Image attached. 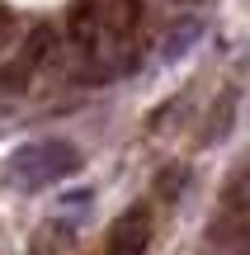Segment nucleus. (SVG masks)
Here are the masks:
<instances>
[{
  "mask_svg": "<svg viewBox=\"0 0 250 255\" xmlns=\"http://www.w3.org/2000/svg\"><path fill=\"white\" fill-rule=\"evenodd\" d=\"M76 170H81V151L62 137H47V142H24L19 151H9L5 184L33 194V189H47V184H62Z\"/></svg>",
  "mask_w": 250,
  "mask_h": 255,
  "instance_id": "obj_1",
  "label": "nucleus"
},
{
  "mask_svg": "<svg viewBox=\"0 0 250 255\" xmlns=\"http://www.w3.org/2000/svg\"><path fill=\"white\" fill-rule=\"evenodd\" d=\"M147 246H151V208L147 203H132L109 227V255H142Z\"/></svg>",
  "mask_w": 250,
  "mask_h": 255,
  "instance_id": "obj_2",
  "label": "nucleus"
},
{
  "mask_svg": "<svg viewBox=\"0 0 250 255\" xmlns=\"http://www.w3.org/2000/svg\"><path fill=\"white\" fill-rule=\"evenodd\" d=\"M198 38H203V19H198V14L175 19V24L161 33V57H166V62H179V57H184L189 47L198 43Z\"/></svg>",
  "mask_w": 250,
  "mask_h": 255,
  "instance_id": "obj_3",
  "label": "nucleus"
},
{
  "mask_svg": "<svg viewBox=\"0 0 250 255\" xmlns=\"http://www.w3.org/2000/svg\"><path fill=\"white\" fill-rule=\"evenodd\" d=\"M232 119H236V95H232V90H222V95H217L213 119H208V128H203V142H208V146H213V142H222V137H227V128H232Z\"/></svg>",
  "mask_w": 250,
  "mask_h": 255,
  "instance_id": "obj_4",
  "label": "nucleus"
},
{
  "mask_svg": "<svg viewBox=\"0 0 250 255\" xmlns=\"http://www.w3.org/2000/svg\"><path fill=\"white\" fill-rule=\"evenodd\" d=\"M71 237V227L66 222H47V227L33 232V255H57V246Z\"/></svg>",
  "mask_w": 250,
  "mask_h": 255,
  "instance_id": "obj_5",
  "label": "nucleus"
}]
</instances>
